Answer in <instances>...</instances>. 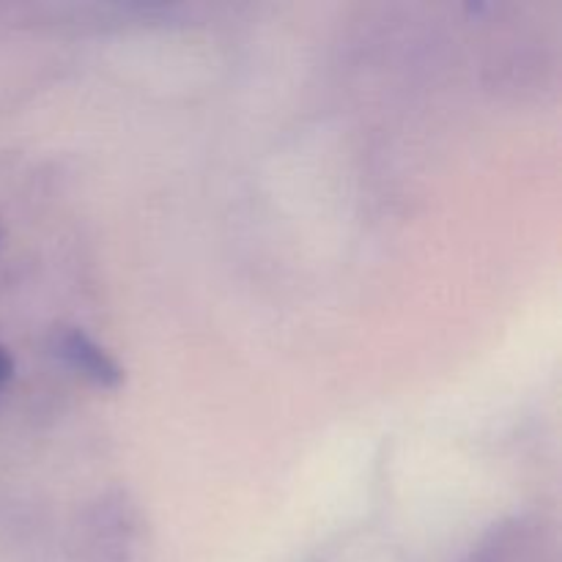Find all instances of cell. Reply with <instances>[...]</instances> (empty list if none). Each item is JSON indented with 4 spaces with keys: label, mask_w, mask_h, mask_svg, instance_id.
<instances>
[{
    "label": "cell",
    "mask_w": 562,
    "mask_h": 562,
    "mask_svg": "<svg viewBox=\"0 0 562 562\" xmlns=\"http://www.w3.org/2000/svg\"><path fill=\"white\" fill-rule=\"evenodd\" d=\"M55 355L77 371L80 376H86L88 382L99 384V387H119L124 382V371H121L119 362L91 338L82 329L77 327H64L55 335Z\"/></svg>",
    "instance_id": "cell-1"
},
{
    "label": "cell",
    "mask_w": 562,
    "mask_h": 562,
    "mask_svg": "<svg viewBox=\"0 0 562 562\" xmlns=\"http://www.w3.org/2000/svg\"><path fill=\"white\" fill-rule=\"evenodd\" d=\"M11 376H14V360L5 346H0V390L11 382Z\"/></svg>",
    "instance_id": "cell-2"
}]
</instances>
